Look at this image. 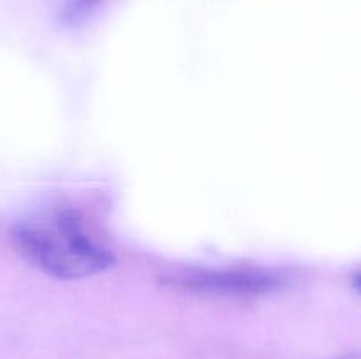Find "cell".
Masks as SVG:
<instances>
[{"label":"cell","instance_id":"6da1fadb","mask_svg":"<svg viewBox=\"0 0 361 359\" xmlns=\"http://www.w3.org/2000/svg\"><path fill=\"white\" fill-rule=\"evenodd\" d=\"M13 241L25 260L60 280L99 275L113 264V256L85 232L71 211H55L14 227Z\"/></svg>","mask_w":361,"mask_h":359},{"label":"cell","instance_id":"7a4b0ae2","mask_svg":"<svg viewBox=\"0 0 361 359\" xmlns=\"http://www.w3.org/2000/svg\"><path fill=\"white\" fill-rule=\"evenodd\" d=\"M178 284L189 291L204 294L249 296L267 294L279 285L277 278L257 271H201L178 278Z\"/></svg>","mask_w":361,"mask_h":359},{"label":"cell","instance_id":"3957f363","mask_svg":"<svg viewBox=\"0 0 361 359\" xmlns=\"http://www.w3.org/2000/svg\"><path fill=\"white\" fill-rule=\"evenodd\" d=\"M73 2V7L78 11H85V9H90L94 4H97L99 0H71Z\"/></svg>","mask_w":361,"mask_h":359},{"label":"cell","instance_id":"277c9868","mask_svg":"<svg viewBox=\"0 0 361 359\" xmlns=\"http://www.w3.org/2000/svg\"><path fill=\"white\" fill-rule=\"evenodd\" d=\"M355 289L361 294V275H356L355 277Z\"/></svg>","mask_w":361,"mask_h":359}]
</instances>
